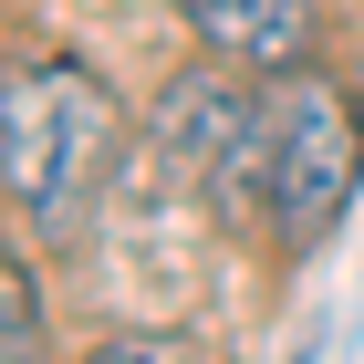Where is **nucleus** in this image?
I'll return each mask as SVG.
<instances>
[{"label":"nucleus","instance_id":"1","mask_svg":"<svg viewBox=\"0 0 364 364\" xmlns=\"http://www.w3.org/2000/svg\"><path fill=\"white\" fill-rule=\"evenodd\" d=\"M114 156V94L73 63H11L0 84V177L31 229H73Z\"/></svg>","mask_w":364,"mask_h":364},{"label":"nucleus","instance_id":"2","mask_svg":"<svg viewBox=\"0 0 364 364\" xmlns=\"http://www.w3.org/2000/svg\"><path fill=\"white\" fill-rule=\"evenodd\" d=\"M271 146H260V208H271V229L302 250V240H323V229L343 219V198H354L364 177V114L354 94L333 84V73H281L271 94Z\"/></svg>","mask_w":364,"mask_h":364},{"label":"nucleus","instance_id":"3","mask_svg":"<svg viewBox=\"0 0 364 364\" xmlns=\"http://www.w3.org/2000/svg\"><path fill=\"white\" fill-rule=\"evenodd\" d=\"M156 136L198 188L250 198L260 188V146H271V105H260L240 73H177L167 105H156Z\"/></svg>","mask_w":364,"mask_h":364},{"label":"nucleus","instance_id":"4","mask_svg":"<svg viewBox=\"0 0 364 364\" xmlns=\"http://www.w3.org/2000/svg\"><path fill=\"white\" fill-rule=\"evenodd\" d=\"M188 31L240 73H302L312 63V0H188Z\"/></svg>","mask_w":364,"mask_h":364},{"label":"nucleus","instance_id":"5","mask_svg":"<svg viewBox=\"0 0 364 364\" xmlns=\"http://www.w3.org/2000/svg\"><path fill=\"white\" fill-rule=\"evenodd\" d=\"M0 354L42 364V291H31V260H0Z\"/></svg>","mask_w":364,"mask_h":364},{"label":"nucleus","instance_id":"6","mask_svg":"<svg viewBox=\"0 0 364 364\" xmlns=\"http://www.w3.org/2000/svg\"><path fill=\"white\" fill-rule=\"evenodd\" d=\"M84 364H208L188 333H114V343H94Z\"/></svg>","mask_w":364,"mask_h":364}]
</instances>
